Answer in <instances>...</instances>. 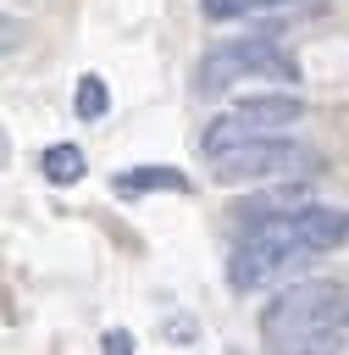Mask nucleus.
<instances>
[{
    "mask_svg": "<svg viewBox=\"0 0 349 355\" xmlns=\"http://www.w3.org/2000/svg\"><path fill=\"white\" fill-rule=\"evenodd\" d=\"M17 33H22V22H17V17H6V55L17 50Z\"/></svg>",
    "mask_w": 349,
    "mask_h": 355,
    "instance_id": "nucleus-14",
    "label": "nucleus"
},
{
    "mask_svg": "<svg viewBox=\"0 0 349 355\" xmlns=\"http://www.w3.org/2000/svg\"><path fill=\"white\" fill-rule=\"evenodd\" d=\"M72 111H78V122H100V116L111 111V94H105V78H100V72H83V78H78Z\"/></svg>",
    "mask_w": 349,
    "mask_h": 355,
    "instance_id": "nucleus-10",
    "label": "nucleus"
},
{
    "mask_svg": "<svg viewBox=\"0 0 349 355\" xmlns=\"http://www.w3.org/2000/svg\"><path fill=\"white\" fill-rule=\"evenodd\" d=\"M271 355H349V344H343V327H327V333H305V338H294Z\"/></svg>",
    "mask_w": 349,
    "mask_h": 355,
    "instance_id": "nucleus-11",
    "label": "nucleus"
},
{
    "mask_svg": "<svg viewBox=\"0 0 349 355\" xmlns=\"http://www.w3.org/2000/svg\"><path fill=\"white\" fill-rule=\"evenodd\" d=\"M327 327H349V283H288L260 311V338L271 349Z\"/></svg>",
    "mask_w": 349,
    "mask_h": 355,
    "instance_id": "nucleus-1",
    "label": "nucleus"
},
{
    "mask_svg": "<svg viewBox=\"0 0 349 355\" xmlns=\"http://www.w3.org/2000/svg\"><path fill=\"white\" fill-rule=\"evenodd\" d=\"M260 128L249 122V116H238V111H227V116H216V122H205V133H199V150L205 155H227V150H238L244 139H255Z\"/></svg>",
    "mask_w": 349,
    "mask_h": 355,
    "instance_id": "nucleus-8",
    "label": "nucleus"
},
{
    "mask_svg": "<svg viewBox=\"0 0 349 355\" xmlns=\"http://www.w3.org/2000/svg\"><path fill=\"white\" fill-rule=\"evenodd\" d=\"M39 172H44L50 183H78L89 166H83V150H78V144H50V150L39 155Z\"/></svg>",
    "mask_w": 349,
    "mask_h": 355,
    "instance_id": "nucleus-9",
    "label": "nucleus"
},
{
    "mask_svg": "<svg viewBox=\"0 0 349 355\" xmlns=\"http://www.w3.org/2000/svg\"><path fill=\"white\" fill-rule=\"evenodd\" d=\"M211 178L216 183H271V178H316L321 155L288 133H255L227 155H211Z\"/></svg>",
    "mask_w": 349,
    "mask_h": 355,
    "instance_id": "nucleus-3",
    "label": "nucleus"
},
{
    "mask_svg": "<svg viewBox=\"0 0 349 355\" xmlns=\"http://www.w3.org/2000/svg\"><path fill=\"white\" fill-rule=\"evenodd\" d=\"M277 6H294V0H199L205 22H233V17H255V11H277Z\"/></svg>",
    "mask_w": 349,
    "mask_h": 355,
    "instance_id": "nucleus-12",
    "label": "nucleus"
},
{
    "mask_svg": "<svg viewBox=\"0 0 349 355\" xmlns=\"http://www.w3.org/2000/svg\"><path fill=\"white\" fill-rule=\"evenodd\" d=\"M233 111H238V116H249L260 133H288L294 122H305V100H299V94H288V89H271V94H244Z\"/></svg>",
    "mask_w": 349,
    "mask_h": 355,
    "instance_id": "nucleus-6",
    "label": "nucleus"
},
{
    "mask_svg": "<svg viewBox=\"0 0 349 355\" xmlns=\"http://www.w3.org/2000/svg\"><path fill=\"white\" fill-rule=\"evenodd\" d=\"M133 349H138V344H133L127 327H111V333L100 338V355H133Z\"/></svg>",
    "mask_w": 349,
    "mask_h": 355,
    "instance_id": "nucleus-13",
    "label": "nucleus"
},
{
    "mask_svg": "<svg viewBox=\"0 0 349 355\" xmlns=\"http://www.w3.org/2000/svg\"><path fill=\"white\" fill-rule=\"evenodd\" d=\"M310 200H316V194H310L305 178H271L266 189L244 194V200L233 205V216H238V227H260V222H277V216H288V211H299V205H310Z\"/></svg>",
    "mask_w": 349,
    "mask_h": 355,
    "instance_id": "nucleus-5",
    "label": "nucleus"
},
{
    "mask_svg": "<svg viewBox=\"0 0 349 355\" xmlns=\"http://www.w3.org/2000/svg\"><path fill=\"white\" fill-rule=\"evenodd\" d=\"M111 189H116V194H150V189H166V194H188V178H183L177 166L155 161V166H127V172H116V178H111Z\"/></svg>",
    "mask_w": 349,
    "mask_h": 355,
    "instance_id": "nucleus-7",
    "label": "nucleus"
},
{
    "mask_svg": "<svg viewBox=\"0 0 349 355\" xmlns=\"http://www.w3.org/2000/svg\"><path fill=\"white\" fill-rule=\"evenodd\" d=\"M238 78H299V67H294V55L271 39V28L266 33H244V39H227V44H211L205 55H199V67H194V94L199 100H216V94H227Z\"/></svg>",
    "mask_w": 349,
    "mask_h": 355,
    "instance_id": "nucleus-2",
    "label": "nucleus"
},
{
    "mask_svg": "<svg viewBox=\"0 0 349 355\" xmlns=\"http://www.w3.org/2000/svg\"><path fill=\"white\" fill-rule=\"evenodd\" d=\"M260 233H266L283 255H294V261H299V255L338 250V244L349 239V211L310 200V205H299V211H288V216H277V222H260Z\"/></svg>",
    "mask_w": 349,
    "mask_h": 355,
    "instance_id": "nucleus-4",
    "label": "nucleus"
}]
</instances>
